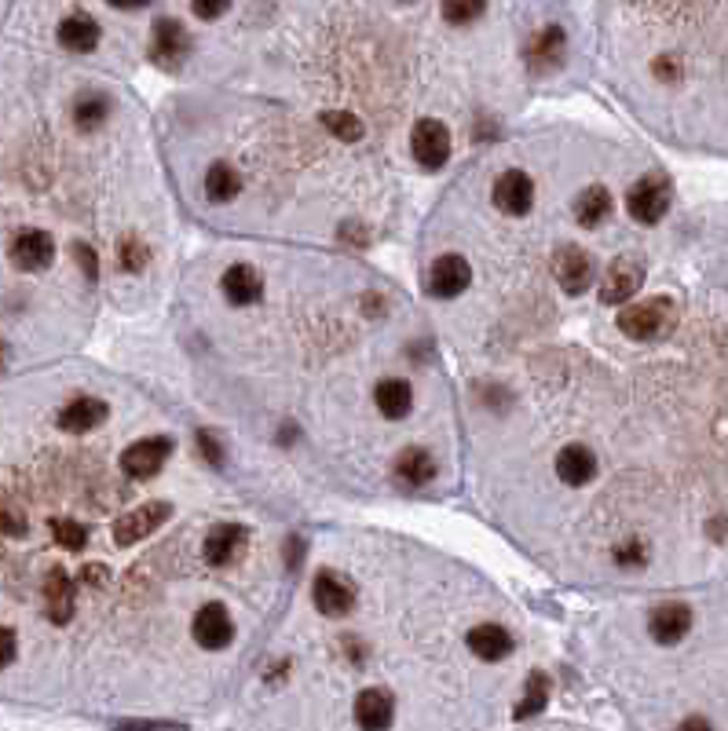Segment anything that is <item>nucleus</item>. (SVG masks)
<instances>
[{
  "instance_id": "6ab92c4d",
  "label": "nucleus",
  "mask_w": 728,
  "mask_h": 731,
  "mask_svg": "<svg viewBox=\"0 0 728 731\" xmlns=\"http://www.w3.org/2000/svg\"><path fill=\"white\" fill-rule=\"evenodd\" d=\"M469 647H472V655L483 658V662H502V658L513 655L516 640L509 629L494 626V622H483V626H476L469 633Z\"/></svg>"
},
{
  "instance_id": "79ce46f5",
  "label": "nucleus",
  "mask_w": 728,
  "mask_h": 731,
  "mask_svg": "<svg viewBox=\"0 0 728 731\" xmlns=\"http://www.w3.org/2000/svg\"><path fill=\"white\" fill-rule=\"evenodd\" d=\"M85 578H88V582H92V585H99V582H103V578H107V571H103V567H85Z\"/></svg>"
},
{
  "instance_id": "c756f323",
  "label": "nucleus",
  "mask_w": 728,
  "mask_h": 731,
  "mask_svg": "<svg viewBox=\"0 0 728 731\" xmlns=\"http://www.w3.org/2000/svg\"><path fill=\"white\" fill-rule=\"evenodd\" d=\"M52 538H55V545H63V549L81 552L88 545V530L74 520H52Z\"/></svg>"
},
{
  "instance_id": "9d476101",
  "label": "nucleus",
  "mask_w": 728,
  "mask_h": 731,
  "mask_svg": "<svg viewBox=\"0 0 728 731\" xmlns=\"http://www.w3.org/2000/svg\"><path fill=\"white\" fill-rule=\"evenodd\" d=\"M249 545V530L242 523H220V527L209 530V538H205V560L213 563V567H227V563H235Z\"/></svg>"
},
{
  "instance_id": "a19ab883",
  "label": "nucleus",
  "mask_w": 728,
  "mask_h": 731,
  "mask_svg": "<svg viewBox=\"0 0 728 731\" xmlns=\"http://www.w3.org/2000/svg\"><path fill=\"white\" fill-rule=\"evenodd\" d=\"M677 731H714V728H710V721H703V717H688Z\"/></svg>"
},
{
  "instance_id": "7ed1b4c3",
  "label": "nucleus",
  "mask_w": 728,
  "mask_h": 731,
  "mask_svg": "<svg viewBox=\"0 0 728 731\" xmlns=\"http://www.w3.org/2000/svg\"><path fill=\"white\" fill-rule=\"evenodd\" d=\"M626 209L637 223H659L670 209V183L663 176H644L626 194Z\"/></svg>"
},
{
  "instance_id": "58836bf2",
  "label": "nucleus",
  "mask_w": 728,
  "mask_h": 731,
  "mask_svg": "<svg viewBox=\"0 0 728 731\" xmlns=\"http://www.w3.org/2000/svg\"><path fill=\"white\" fill-rule=\"evenodd\" d=\"M615 560L626 567V563H644V552H641V545H622L619 552H615Z\"/></svg>"
},
{
  "instance_id": "20e7f679",
  "label": "nucleus",
  "mask_w": 728,
  "mask_h": 731,
  "mask_svg": "<svg viewBox=\"0 0 728 731\" xmlns=\"http://www.w3.org/2000/svg\"><path fill=\"white\" fill-rule=\"evenodd\" d=\"M172 516V505L169 501H147V505H140V509L125 512L118 523H114V541H118L121 549H129V545H136V541H143L147 534H154V530L161 527V523Z\"/></svg>"
},
{
  "instance_id": "f03ea898",
  "label": "nucleus",
  "mask_w": 728,
  "mask_h": 731,
  "mask_svg": "<svg viewBox=\"0 0 728 731\" xmlns=\"http://www.w3.org/2000/svg\"><path fill=\"white\" fill-rule=\"evenodd\" d=\"M410 150H414V158H418L421 169H443L450 161V132L443 121L436 117H421L414 132H410Z\"/></svg>"
},
{
  "instance_id": "0eeeda50",
  "label": "nucleus",
  "mask_w": 728,
  "mask_h": 731,
  "mask_svg": "<svg viewBox=\"0 0 728 731\" xmlns=\"http://www.w3.org/2000/svg\"><path fill=\"white\" fill-rule=\"evenodd\" d=\"M469 282H472V267L465 256L447 253L429 267V293L439 300H450V297H458V293H465Z\"/></svg>"
},
{
  "instance_id": "9b49d317",
  "label": "nucleus",
  "mask_w": 728,
  "mask_h": 731,
  "mask_svg": "<svg viewBox=\"0 0 728 731\" xmlns=\"http://www.w3.org/2000/svg\"><path fill=\"white\" fill-rule=\"evenodd\" d=\"M55 256V245L52 238L44 231H19L11 238V264L19 267V271H44V267L52 264Z\"/></svg>"
},
{
  "instance_id": "423d86ee",
  "label": "nucleus",
  "mask_w": 728,
  "mask_h": 731,
  "mask_svg": "<svg viewBox=\"0 0 728 731\" xmlns=\"http://www.w3.org/2000/svg\"><path fill=\"white\" fill-rule=\"evenodd\" d=\"M641 286H644V267L637 264L633 256H619V260L604 271L600 300H604V304H626Z\"/></svg>"
},
{
  "instance_id": "72a5a7b5",
  "label": "nucleus",
  "mask_w": 728,
  "mask_h": 731,
  "mask_svg": "<svg viewBox=\"0 0 728 731\" xmlns=\"http://www.w3.org/2000/svg\"><path fill=\"white\" fill-rule=\"evenodd\" d=\"M70 253H74V260H77V264L85 267L88 282H96V278H99V264H96V253H92V249H88L85 242H74V249H70Z\"/></svg>"
},
{
  "instance_id": "f704fd0d",
  "label": "nucleus",
  "mask_w": 728,
  "mask_h": 731,
  "mask_svg": "<svg viewBox=\"0 0 728 731\" xmlns=\"http://www.w3.org/2000/svg\"><path fill=\"white\" fill-rule=\"evenodd\" d=\"M143 260H147V253H143V245H140V242H132V238H125V242H121V264L129 267V271H140Z\"/></svg>"
},
{
  "instance_id": "e433bc0d",
  "label": "nucleus",
  "mask_w": 728,
  "mask_h": 731,
  "mask_svg": "<svg viewBox=\"0 0 728 731\" xmlns=\"http://www.w3.org/2000/svg\"><path fill=\"white\" fill-rule=\"evenodd\" d=\"M198 446H202V454L209 457V465H224V450L216 446V439L209 432H202L198 435Z\"/></svg>"
},
{
  "instance_id": "f8f14e48",
  "label": "nucleus",
  "mask_w": 728,
  "mask_h": 731,
  "mask_svg": "<svg viewBox=\"0 0 728 731\" xmlns=\"http://www.w3.org/2000/svg\"><path fill=\"white\" fill-rule=\"evenodd\" d=\"M235 626H231V615H227L224 604H205L198 615H194V640L205 647V651H220V647L231 644Z\"/></svg>"
},
{
  "instance_id": "aec40b11",
  "label": "nucleus",
  "mask_w": 728,
  "mask_h": 731,
  "mask_svg": "<svg viewBox=\"0 0 728 731\" xmlns=\"http://www.w3.org/2000/svg\"><path fill=\"white\" fill-rule=\"evenodd\" d=\"M59 44H63L66 52H96L99 44V22L92 19V15H85V11H74V15H66L63 22H59Z\"/></svg>"
},
{
  "instance_id": "c9c22d12",
  "label": "nucleus",
  "mask_w": 728,
  "mask_h": 731,
  "mask_svg": "<svg viewBox=\"0 0 728 731\" xmlns=\"http://www.w3.org/2000/svg\"><path fill=\"white\" fill-rule=\"evenodd\" d=\"M15 651H19V644H15V629L0 626V669L15 662Z\"/></svg>"
},
{
  "instance_id": "6e6552de",
  "label": "nucleus",
  "mask_w": 728,
  "mask_h": 731,
  "mask_svg": "<svg viewBox=\"0 0 728 731\" xmlns=\"http://www.w3.org/2000/svg\"><path fill=\"white\" fill-rule=\"evenodd\" d=\"M150 52H154V59L165 70H176L187 59V52H191V33L183 30V22L176 19H158L154 22V44H150Z\"/></svg>"
},
{
  "instance_id": "4468645a",
  "label": "nucleus",
  "mask_w": 728,
  "mask_h": 731,
  "mask_svg": "<svg viewBox=\"0 0 728 731\" xmlns=\"http://www.w3.org/2000/svg\"><path fill=\"white\" fill-rule=\"evenodd\" d=\"M311 596H315V607H319L322 615H348L355 607V589L344 578H337V574L322 571L319 578H315V585H311Z\"/></svg>"
},
{
  "instance_id": "a211bd4d",
  "label": "nucleus",
  "mask_w": 728,
  "mask_h": 731,
  "mask_svg": "<svg viewBox=\"0 0 728 731\" xmlns=\"http://www.w3.org/2000/svg\"><path fill=\"white\" fill-rule=\"evenodd\" d=\"M557 476L568 487H586L589 479L597 476V457H593V450L582 443H568L557 454Z\"/></svg>"
},
{
  "instance_id": "393cba45",
  "label": "nucleus",
  "mask_w": 728,
  "mask_h": 731,
  "mask_svg": "<svg viewBox=\"0 0 728 731\" xmlns=\"http://www.w3.org/2000/svg\"><path fill=\"white\" fill-rule=\"evenodd\" d=\"M374 403L377 410L385 417H392V421H399V417L410 414V406H414V392H410L407 381H399V377H392V381H381L374 392Z\"/></svg>"
},
{
  "instance_id": "cd10ccee",
  "label": "nucleus",
  "mask_w": 728,
  "mask_h": 731,
  "mask_svg": "<svg viewBox=\"0 0 728 731\" xmlns=\"http://www.w3.org/2000/svg\"><path fill=\"white\" fill-rule=\"evenodd\" d=\"M242 191V180H238V172L231 169V165H224V161H216L213 169L205 172V198L209 202H231L235 194Z\"/></svg>"
},
{
  "instance_id": "c85d7f7f",
  "label": "nucleus",
  "mask_w": 728,
  "mask_h": 731,
  "mask_svg": "<svg viewBox=\"0 0 728 731\" xmlns=\"http://www.w3.org/2000/svg\"><path fill=\"white\" fill-rule=\"evenodd\" d=\"M546 699H549V684L542 673L527 680V691H524V702L516 706V721H527V717H535V713L546 710Z\"/></svg>"
},
{
  "instance_id": "bb28decb",
  "label": "nucleus",
  "mask_w": 728,
  "mask_h": 731,
  "mask_svg": "<svg viewBox=\"0 0 728 731\" xmlns=\"http://www.w3.org/2000/svg\"><path fill=\"white\" fill-rule=\"evenodd\" d=\"M611 216V194L604 187H586V191L575 198V220L582 227H600V223Z\"/></svg>"
},
{
  "instance_id": "a878e982",
  "label": "nucleus",
  "mask_w": 728,
  "mask_h": 731,
  "mask_svg": "<svg viewBox=\"0 0 728 731\" xmlns=\"http://www.w3.org/2000/svg\"><path fill=\"white\" fill-rule=\"evenodd\" d=\"M107 114H110V99L103 92H81L74 99V125L81 132H96V128L107 125Z\"/></svg>"
},
{
  "instance_id": "7c9ffc66",
  "label": "nucleus",
  "mask_w": 728,
  "mask_h": 731,
  "mask_svg": "<svg viewBox=\"0 0 728 731\" xmlns=\"http://www.w3.org/2000/svg\"><path fill=\"white\" fill-rule=\"evenodd\" d=\"M322 125L330 128V132L337 139H344V143H355V139H363V125H359V117H352V114H337V110H326V114H322Z\"/></svg>"
},
{
  "instance_id": "b1692460",
  "label": "nucleus",
  "mask_w": 728,
  "mask_h": 731,
  "mask_svg": "<svg viewBox=\"0 0 728 731\" xmlns=\"http://www.w3.org/2000/svg\"><path fill=\"white\" fill-rule=\"evenodd\" d=\"M396 476H399V483H407V487H425V483L436 476V465H432L429 450L407 446V450L396 457Z\"/></svg>"
},
{
  "instance_id": "2eb2a0df",
  "label": "nucleus",
  "mask_w": 728,
  "mask_h": 731,
  "mask_svg": "<svg viewBox=\"0 0 728 731\" xmlns=\"http://www.w3.org/2000/svg\"><path fill=\"white\" fill-rule=\"evenodd\" d=\"M531 202H535V183H531L527 172L513 169L494 183V205L502 212H509V216H524L531 209Z\"/></svg>"
},
{
  "instance_id": "4c0bfd02",
  "label": "nucleus",
  "mask_w": 728,
  "mask_h": 731,
  "mask_svg": "<svg viewBox=\"0 0 728 731\" xmlns=\"http://www.w3.org/2000/svg\"><path fill=\"white\" fill-rule=\"evenodd\" d=\"M224 11H227L224 0H198V4H194V15H198V19H216V15H224Z\"/></svg>"
},
{
  "instance_id": "1a4fd4ad",
  "label": "nucleus",
  "mask_w": 728,
  "mask_h": 731,
  "mask_svg": "<svg viewBox=\"0 0 728 731\" xmlns=\"http://www.w3.org/2000/svg\"><path fill=\"white\" fill-rule=\"evenodd\" d=\"M553 275H557V282L568 289L571 297H579V293L589 289V282H593V260H589V253L579 249V245H564V249H557Z\"/></svg>"
},
{
  "instance_id": "f3484780",
  "label": "nucleus",
  "mask_w": 728,
  "mask_h": 731,
  "mask_svg": "<svg viewBox=\"0 0 728 731\" xmlns=\"http://www.w3.org/2000/svg\"><path fill=\"white\" fill-rule=\"evenodd\" d=\"M44 615L52 618L55 626H66L74 618V582L66 571H48V582H44Z\"/></svg>"
},
{
  "instance_id": "39448f33",
  "label": "nucleus",
  "mask_w": 728,
  "mask_h": 731,
  "mask_svg": "<svg viewBox=\"0 0 728 731\" xmlns=\"http://www.w3.org/2000/svg\"><path fill=\"white\" fill-rule=\"evenodd\" d=\"M169 454H172V439H165V435H150V439L132 443L129 450L121 454V468H125L132 479H154Z\"/></svg>"
},
{
  "instance_id": "2f4dec72",
  "label": "nucleus",
  "mask_w": 728,
  "mask_h": 731,
  "mask_svg": "<svg viewBox=\"0 0 728 731\" xmlns=\"http://www.w3.org/2000/svg\"><path fill=\"white\" fill-rule=\"evenodd\" d=\"M0 534H8V538H22L26 534V516L15 501L0 490Z\"/></svg>"
},
{
  "instance_id": "f257e3e1",
  "label": "nucleus",
  "mask_w": 728,
  "mask_h": 731,
  "mask_svg": "<svg viewBox=\"0 0 728 731\" xmlns=\"http://www.w3.org/2000/svg\"><path fill=\"white\" fill-rule=\"evenodd\" d=\"M677 322V308L670 297L637 300L619 315V329L630 340H663Z\"/></svg>"
},
{
  "instance_id": "ea45409f",
  "label": "nucleus",
  "mask_w": 728,
  "mask_h": 731,
  "mask_svg": "<svg viewBox=\"0 0 728 731\" xmlns=\"http://www.w3.org/2000/svg\"><path fill=\"white\" fill-rule=\"evenodd\" d=\"M655 74L666 77V81H674V77L681 74V66H677L674 55H666V59H659V63H655Z\"/></svg>"
},
{
  "instance_id": "37998d69",
  "label": "nucleus",
  "mask_w": 728,
  "mask_h": 731,
  "mask_svg": "<svg viewBox=\"0 0 728 731\" xmlns=\"http://www.w3.org/2000/svg\"><path fill=\"white\" fill-rule=\"evenodd\" d=\"M0 355H4V344H0Z\"/></svg>"
},
{
  "instance_id": "412c9836",
  "label": "nucleus",
  "mask_w": 728,
  "mask_h": 731,
  "mask_svg": "<svg viewBox=\"0 0 728 731\" xmlns=\"http://www.w3.org/2000/svg\"><path fill=\"white\" fill-rule=\"evenodd\" d=\"M107 421V403L103 399H74L59 410V428L70 435H85Z\"/></svg>"
},
{
  "instance_id": "5701e85b",
  "label": "nucleus",
  "mask_w": 728,
  "mask_h": 731,
  "mask_svg": "<svg viewBox=\"0 0 728 731\" xmlns=\"http://www.w3.org/2000/svg\"><path fill=\"white\" fill-rule=\"evenodd\" d=\"M560 59H564V30H560V26H546V30L535 37V44H531L527 63H531L535 74H542V70H553Z\"/></svg>"
},
{
  "instance_id": "473e14b6",
  "label": "nucleus",
  "mask_w": 728,
  "mask_h": 731,
  "mask_svg": "<svg viewBox=\"0 0 728 731\" xmlns=\"http://www.w3.org/2000/svg\"><path fill=\"white\" fill-rule=\"evenodd\" d=\"M483 11H487V4H480V0H458V4H443V19L461 26V22L480 19Z\"/></svg>"
},
{
  "instance_id": "4be33fe9",
  "label": "nucleus",
  "mask_w": 728,
  "mask_h": 731,
  "mask_svg": "<svg viewBox=\"0 0 728 731\" xmlns=\"http://www.w3.org/2000/svg\"><path fill=\"white\" fill-rule=\"evenodd\" d=\"M220 286H224V297L231 300L235 308H249V304H257L260 300L264 282H260V275L249 264H235V267H227V275Z\"/></svg>"
},
{
  "instance_id": "dca6fc26",
  "label": "nucleus",
  "mask_w": 728,
  "mask_h": 731,
  "mask_svg": "<svg viewBox=\"0 0 728 731\" xmlns=\"http://www.w3.org/2000/svg\"><path fill=\"white\" fill-rule=\"evenodd\" d=\"M692 629V611H688L685 604H663L655 607L652 618H648V633H652V640H659V644H677V640H685V633Z\"/></svg>"
},
{
  "instance_id": "ddd939ff",
  "label": "nucleus",
  "mask_w": 728,
  "mask_h": 731,
  "mask_svg": "<svg viewBox=\"0 0 728 731\" xmlns=\"http://www.w3.org/2000/svg\"><path fill=\"white\" fill-rule=\"evenodd\" d=\"M396 721V702L385 688H370L355 699V724L363 731H388Z\"/></svg>"
}]
</instances>
